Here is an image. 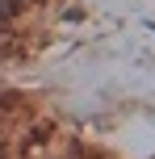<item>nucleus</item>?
I'll return each instance as SVG.
<instances>
[{"mask_svg":"<svg viewBox=\"0 0 155 159\" xmlns=\"http://www.w3.org/2000/svg\"><path fill=\"white\" fill-rule=\"evenodd\" d=\"M17 4H21V0H0V25H8V21H13Z\"/></svg>","mask_w":155,"mask_h":159,"instance_id":"f257e3e1","label":"nucleus"}]
</instances>
